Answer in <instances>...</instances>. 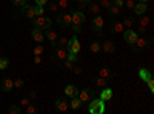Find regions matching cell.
Returning a JSON list of instances; mask_svg holds the SVG:
<instances>
[{"label":"cell","mask_w":154,"mask_h":114,"mask_svg":"<svg viewBox=\"0 0 154 114\" xmlns=\"http://www.w3.org/2000/svg\"><path fill=\"white\" fill-rule=\"evenodd\" d=\"M112 5L119 6V8L122 9V6H123V0H112Z\"/></svg>","instance_id":"7dc6e473"},{"label":"cell","mask_w":154,"mask_h":114,"mask_svg":"<svg viewBox=\"0 0 154 114\" xmlns=\"http://www.w3.org/2000/svg\"><path fill=\"white\" fill-rule=\"evenodd\" d=\"M77 3H80V5H83V3H89L91 2V0H75Z\"/></svg>","instance_id":"f5cc1de1"},{"label":"cell","mask_w":154,"mask_h":114,"mask_svg":"<svg viewBox=\"0 0 154 114\" xmlns=\"http://www.w3.org/2000/svg\"><path fill=\"white\" fill-rule=\"evenodd\" d=\"M46 5H48L49 12H57V11H59V5H57V3H46Z\"/></svg>","instance_id":"8d00e7d4"},{"label":"cell","mask_w":154,"mask_h":114,"mask_svg":"<svg viewBox=\"0 0 154 114\" xmlns=\"http://www.w3.org/2000/svg\"><path fill=\"white\" fill-rule=\"evenodd\" d=\"M148 46H149V42L145 37H137V40L133 45V49L134 51H139V49H143V48H148Z\"/></svg>","instance_id":"9c48e42d"},{"label":"cell","mask_w":154,"mask_h":114,"mask_svg":"<svg viewBox=\"0 0 154 114\" xmlns=\"http://www.w3.org/2000/svg\"><path fill=\"white\" fill-rule=\"evenodd\" d=\"M89 106H88V111L91 114H103L105 112V102L102 99H91L89 100Z\"/></svg>","instance_id":"6da1fadb"},{"label":"cell","mask_w":154,"mask_h":114,"mask_svg":"<svg viewBox=\"0 0 154 114\" xmlns=\"http://www.w3.org/2000/svg\"><path fill=\"white\" fill-rule=\"evenodd\" d=\"M12 88H14V80L12 79H5L3 83H2V91L3 93H9Z\"/></svg>","instance_id":"ffe728a7"},{"label":"cell","mask_w":154,"mask_h":114,"mask_svg":"<svg viewBox=\"0 0 154 114\" xmlns=\"http://www.w3.org/2000/svg\"><path fill=\"white\" fill-rule=\"evenodd\" d=\"M29 103H31V99H26V97H25V99H22V100H20V105H22L23 108H26Z\"/></svg>","instance_id":"b9f144b4"},{"label":"cell","mask_w":154,"mask_h":114,"mask_svg":"<svg viewBox=\"0 0 154 114\" xmlns=\"http://www.w3.org/2000/svg\"><path fill=\"white\" fill-rule=\"evenodd\" d=\"M79 99H80V102L82 103H88L89 100H91L93 97H94V91L91 90V88H86V90H82V91H79Z\"/></svg>","instance_id":"277c9868"},{"label":"cell","mask_w":154,"mask_h":114,"mask_svg":"<svg viewBox=\"0 0 154 114\" xmlns=\"http://www.w3.org/2000/svg\"><path fill=\"white\" fill-rule=\"evenodd\" d=\"M63 68H66V69H72V62H71V60H68V59H65V60H63Z\"/></svg>","instance_id":"f35d334b"},{"label":"cell","mask_w":154,"mask_h":114,"mask_svg":"<svg viewBox=\"0 0 154 114\" xmlns=\"http://www.w3.org/2000/svg\"><path fill=\"white\" fill-rule=\"evenodd\" d=\"M34 63H35V65H40V63H42L40 56H34Z\"/></svg>","instance_id":"c3c4849f"},{"label":"cell","mask_w":154,"mask_h":114,"mask_svg":"<svg viewBox=\"0 0 154 114\" xmlns=\"http://www.w3.org/2000/svg\"><path fill=\"white\" fill-rule=\"evenodd\" d=\"M143 16V14H142ZM148 25H149V17H140V20H139V26L140 28H146L148 26Z\"/></svg>","instance_id":"4316f807"},{"label":"cell","mask_w":154,"mask_h":114,"mask_svg":"<svg viewBox=\"0 0 154 114\" xmlns=\"http://www.w3.org/2000/svg\"><path fill=\"white\" fill-rule=\"evenodd\" d=\"M9 66V60L6 57H0V69H5Z\"/></svg>","instance_id":"d6a6232c"},{"label":"cell","mask_w":154,"mask_h":114,"mask_svg":"<svg viewBox=\"0 0 154 114\" xmlns=\"http://www.w3.org/2000/svg\"><path fill=\"white\" fill-rule=\"evenodd\" d=\"M112 97V90L111 88H102V93H100V99L103 100V102H108V100Z\"/></svg>","instance_id":"ac0fdd59"},{"label":"cell","mask_w":154,"mask_h":114,"mask_svg":"<svg viewBox=\"0 0 154 114\" xmlns=\"http://www.w3.org/2000/svg\"><path fill=\"white\" fill-rule=\"evenodd\" d=\"M12 3L17 5V6H23L25 3H26V0H12Z\"/></svg>","instance_id":"bcb514c9"},{"label":"cell","mask_w":154,"mask_h":114,"mask_svg":"<svg viewBox=\"0 0 154 114\" xmlns=\"http://www.w3.org/2000/svg\"><path fill=\"white\" fill-rule=\"evenodd\" d=\"M137 32L136 31H133V29H125L123 31V39H125V42L126 43H130V45H134V42L137 40Z\"/></svg>","instance_id":"52a82bcc"},{"label":"cell","mask_w":154,"mask_h":114,"mask_svg":"<svg viewBox=\"0 0 154 114\" xmlns=\"http://www.w3.org/2000/svg\"><path fill=\"white\" fill-rule=\"evenodd\" d=\"M89 49H91L93 54H99V53L102 51V48H100V43H99V42H93L91 46H89Z\"/></svg>","instance_id":"d4e9b609"},{"label":"cell","mask_w":154,"mask_h":114,"mask_svg":"<svg viewBox=\"0 0 154 114\" xmlns=\"http://www.w3.org/2000/svg\"><path fill=\"white\" fill-rule=\"evenodd\" d=\"M65 94H66L68 97H74V96L79 94V88H77L75 85H66V88H65Z\"/></svg>","instance_id":"d6986e66"},{"label":"cell","mask_w":154,"mask_h":114,"mask_svg":"<svg viewBox=\"0 0 154 114\" xmlns=\"http://www.w3.org/2000/svg\"><path fill=\"white\" fill-rule=\"evenodd\" d=\"M23 83H25L23 79H16V80H14V86H16V88H22Z\"/></svg>","instance_id":"ee69618b"},{"label":"cell","mask_w":154,"mask_h":114,"mask_svg":"<svg viewBox=\"0 0 154 114\" xmlns=\"http://www.w3.org/2000/svg\"><path fill=\"white\" fill-rule=\"evenodd\" d=\"M45 31H46V32H45V37L51 42V45H54V46H56V45H57V37H59V35H57V32H56V31H53V29H49V28H48V29H45Z\"/></svg>","instance_id":"5bb4252c"},{"label":"cell","mask_w":154,"mask_h":114,"mask_svg":"<svg viewBox=\"0 0 154 114\" xmlns=\"http://www.w3.org/2000/svg\"><path fill=\"white\" fill-rule=\"evenodd\" d=\"M66 51L68 53H74V54H79L80 53V42L77 40V37H71V40L66 42Z\"/></svg>","instance_id":"7a4b0ae2"},{"label":"cell","mask_w":154,"mask_h":114,"mask_svg":"<svg viewBox=\"0 0 154 114\" xmlns=\"http://www.w3.org/2000/svg\"><path fill=\"white\" fill-rule=\"evenodd\" d=\"M97 75H100V77H105V79H108V80H109V77L112 75V72H111L108 68L102 66V68H99V71H97Z\"/></svg>","instance_id":"603a6c76"},{"label":"cell","mask_w":154,"mask_h":114,"mask_svg":"<svg viewBox=\"0 0 154 114\" xmlns=\"http://www.w3.org/2000/svg\"><path fill=\"white\" fill-rule=\"evenodd\" d=\"M133 23H134V20H133V19H130V17H126V19L122 22V25L125 26V29H130V28H133Z\"/></svg>","instance_id":"83f0119b"},{"label":"cell","mask_w":154,"mask_h":114,"mask_svg":"<svg viewBox=\"0 0 154 114\" xmlns=\"http://www.w3.org/2000/svg\"><path fill=\"white\" fill-rule=\"evenodd\" d=\"M35 3H37V5H42V6H45V5L48 3V0H35Z\"/></svg>","instance_id":"681fc988"},{"label":"cell","mask_w":154,"mask_h":114,"mask_svg":"<svg viewBox=\"0 0 154 114\" xmlns=\"http://www.w3.org/2000/svg\"><path fill=\"white\" fill-rule=\"evenodd\" d=\"M56 109L60 111V112H66L69 109V102H68L65 97H59L56 100Z\"/></svg>","instance_id":"8992f818"},{"label":"cell","mask_w":154,"mask_h":114,"mask_svg":"<svg viewBox=\"0 0 154 114\" xmlns=\"http://www.w3.org/2000/svg\"><path fill=\"white\" fill-rule=\"evenodd\" d=\"M146 9H148V5H146L145 2H139V3H136V5H134V11H136V14H137V16L145 14Z\"/></svg>","instance_id":"2e32d148"},{"label":"cell","mask_w":154,"mask_h":114,"mask_svg":"<svg viewBox=\"0 0 154 114\" xmlns=\"http://www.w3.org/2000/svg\"><path fill=\"white\" fill-rule=\"evenodd\" d=\"M89 9H91L93 14H99L102 8H100V5H99V3H91V5H89Z\"/></svg>","instance_id":"f546056e"},{"label":"cell","mask_w":154,"mask_h":114,"mask_svg":"<svg viewBox=\"0 0 154 114\" xmlns=\"http://www.w3.org/2000/svg\"><path fill=\"white\" fill-rule=\"evenodd\" d=\"M34 11H35V16H43V14H45V8H43L42 5H37V6L34 8Z\"/></svg>","instance_id":"836d02e7"},{"label":"cell","mask_w":154,"mask_h":114,"mask_svg":"<svg viewBox=\"0 0 154 114\" xmlns=\"http://www.w3.org/2000/svg\"><path fill=\"white\" fill-rule=\"evenodd\" d=\"M57 42H59V46H66L68 39H66L65 35H60V37H57Z\"/></svg>","instance_id":"d590c367"},{"label":"cell","mask_w":154,"mask_h":114,"mask_svg":"<svg viewBox=\"0 0 154 114\" xmlns=\"http://www.w3.org/2000/svg\"><path fill=\"white\" fill-rule=\"evenodd\" d=\"M108 11H109V14H111L112 17H116V16H119V14H120V8H119V6H116V5H111V6L108 8Z\"/></svg>","instance_id":"484cf974"},{"label":"cell","mask_w":154,"mask_h":114,"mask_svg":"<svg viewBox=\"0 0 154 114\" xmlns=\"http://www.w3.org/2000/svg\"><path fill=\"white\" fill-rule=\"evenodd\" d=\"M66 56H68V51H66V49L65 48H63V46H59L57 49H56V53H54V56H53V60L54 62H63V60H65L66 59Z\"/></svg>","instance_id":"ba28073f"},{"label":"cell","mask_w":154,"mask_h":114,"mask_svg":"<svg viewBox=\"0 0 154 114\" xmlns=\"http://www.w3.org/2000/svg\"><path fill=\"white\" fill-rule=\"evenodd\" d=\"M146 83H148L149 91H151V93H154V80H152V77H151V79H148V80H146Z\"/></svg>","instance_id":"7bdbcfd3"},{"label":"cell","mask_w":154,"mask_h":114,"mask_svg":"<svg viewBox=\"0 0 154 114\" xmlns=\"http://www.w3.org/2000/svg\"><path fill=\"white\" fill-rule=\"evenodd\" d=\"M22 9H23V14H25V17H26V19L34 20V17H37V16H35V11H34V8H32V6H26V5H23V6H22Z\"/></svg>","instance_id":"9a60e30c"},{"label":"cell","mask_w":154,"mask_h":114,"mask_svg":"<svg viewBox=\"0 0 154 114\" xmlns=\"http://www.w3.org/2000/svg\"><path fill=\"white\" fill-rule=\"evenodd\" d=\"M35 96H37V91H34V90H32V91L29 93V99L32 100V99H35Z\"/></svg>","instance_id":"816d5d0a"},{"label":"cell","mask_w":154,"mask_h":114,"mask_svg":"<svg viewBox=\"0 0 154 114\" xmlns=\"http://www.w3.org/2000/svg\"><path fill=\"white\" fill-rule=\"evenodd\" d=\"M100 48H102V51L106 53V54H112L116 51V46H114V43L111 40H105L103 45H100Z\"/></svg>","instance_id":"4fadbf2b"},{"label":"cell","mask_w":154,"mask_h":114,"mask_svg":"<svg viewBox=\"0 0 154 114\" xmlns=\"http://www.w3.org/2000/svg\"><path fill=\"white\" fill-rule=\"evenodd\" d=\"M59 9L62 8V9H65V8H68L69 5H71V0H59Z\"/></svg>","instance_id":"1f68e13d"},{"label":"cell","mask_w":154,"mask_h":114,"mask_svg":"<svg viewBox=\"0 0 154 114\" xmlns=\"http://www.w3.org/2000/svg\"><path fill=\"white\" fill-rule=\"evenodd\" d=\"M99 5H100V8H106V9H108V8L112 5V0H100Z\"/></svg>","instance_id":"e575fe53"},{"label":"cell","mask_w":154,"mask_h":114,"mask_svg":"<svg viewBox=\"0 0 154 114\" xmlns=\"http://www.w3.org/2000/svg\"><path fill=\"white\" fill-rule=\"evenodd\" d=\"M57 23L62 25V26H69V25L72 23V22H71V14H59Z\"/></svg>","instance_id":"7c38bea8"},{"label":"cell","mask_w":154,"mask_h":114,"mask_svg":"<svg viewBox=\"0 0 154 114\" xmlns=\"http://www.w3.org/2000/svg\"><path fill=\"white\" fill-rule=\"evenodd\" d=\"M66 59H68V60H71V62H75V60H77V54H74V53H68Z\"/></svg>","instance_id":"f6af8a7d"},{"label":"cell","mask_w":154,"mask_h":114,"mask_svg":"<svg viewBox=\"0 0 154 114\" xmlns=\"http://www.w3.org/2000/svg\"><path fill=\"white\" fill-rule=\"evenodd\" d=\"M134 0H126V2H123V6H126V8H130V9H133L134 8Z\"/></svg>","instance_id":"60d3db41"},{"label":"cell","mask_w":154,"mask_h":114,"mask_svg":"<svg viewBox=\"0 0 154 114\" xmlns=\"http://www.w3.org/2000/svg\"><path fill=\"white\" fill-rule=\"evenodd\" d=\"M139 2H145V3H146V2H148V0H139Z\"/></svg>","instance_id":"db71d44e"},{"label":"cell","mask_w":154,"mask_h":114,"mask_svg":"<svg viewBox=\"0 0 154 114\" xmlns=\"http://www.w3.org/2000/svg\"><path fill=\"white\" fill-rule=\"evenodd\" d=\"M109 29H111L112 32H116V34H120V32L125 31V26H123L120 22H112V23L109 25Z\"/></svg>","instance_id":"e0dca14e"},{"label":"cell","mask_w":154,"mask_h":114,"mask_svg":"<svg viewBox=\"0 0 154 114\" xmlns=\"http://www.w3.org/2000/svg\"><path fill=\"white\" fill-rule=\"evenodd\" d=\"M72 71H74L75 74H80V72H82V68H80V66H72Z\"/></svg>","instance_id":"f907efd6"},{"label":"cell","mask_w":154,"mask_h":114,"mask_svg":"<svg viewBox=\"0 0 154 114\" xmlns=\"http://www.w3.org/2000/svg\"><path fill=\"white\" fill-rule=\"evenodd\" d=\"M80 105H82V102H80V99H79V97H77V96L71 97V102H69L71 109H79V108H80Z\"/></svg>","instance_id":"cb8c5ba5"},{"label":"cell","mask_w":154,"mask_h":114,"mask_svg":"<svg viewBox=\"0 0 154 114\" xmlns=\"http://www.w3.org/2000/svg\"><path fill=\"white\" fill-rule=\"evenodd\" d=\"M139 77L142 79L143 82H146L148 79H151V77H152V74H151L148 69H145V68H140V69H139Z\"/></svg>","instance_id":"7402d4cb"},{"label":"cell","mask_w":154,"mask_h":114,"mask_svg":"<svg viewBox=\"0 0 154 114\" xmlns=\"http://www.w3.org/2000/svg\"><path fill=\"white\" fill-rule=\"evenodd\" d=\"M26 112H28V114H35V112H37V108H35L34 105L29 103V105L26 106Z\"/></svg>","instance_id":"ab89813d"},{"label":"cell","mask_w":154,"mask_h":114,"mask_svg":"<svg viewBox=\"0 0 154 114\" xmlns=\"http://www.w3.org/2000/svg\"><path fill=\"white\" fill-rule=\"evenodd\" d=\"M69 26H71V29H72L74 32H80V31H82V25H75V23H71Z\"/></svg>","instance_id":"74e56055"},{"label":"cell","mask_w":154,"mask_h":114,"mask_svg":"<svg viewBox=\"0 0 154 114\" xmlns=\"http://www.w3.org/2000/svg\"><path fill=\"white\" fill-rule=\"evenodd\" d=\"M71 22L75 23V25H83L85 23V14L80 11H75L71 14Z\"/></svg>","instance_id":"8fae6325"},{"label":"cell","mask_w":154,"mask_h":114,"mask_svg":"<svg viewBox=\"0 0 154 114\" xmlns=\"http://www.w3.org/2000/svg\"><path fill=\"white\" fill-rule=\"evenodd\" d=\"M8 111H9V114H20L22 112V108L17 106V105H11Z\"/></svg>","instance_id":"4dcf8cb0"},{"label":"cell","mask_w":154,"mask_h":114,"mask_svg":"<svg viewBox=\"0 0 154 114\" xmlns=\"http://www.w3.org/2000/svg\"><path fill=\"white\" fill-rule=\"evenodd\" d=\"M43 46H42V43H38L37 46H34V49H32V53H34V56H40V54H43Z\"/></svg>","instance_id":"f1b7e54d"},{"label":"cell","mask_w":154,"mask_h":114,"mask_svg":"<svg viewBox=\"0 0 154 114\" xmlns=\"http://www.w3.org/2000/svg\"><path fill=\"white\" fill-rule=\"evenodd\" d=\"M93 82H94V85L99 86V88H105V86L108 85V79L100 77V75H97V77H93Z\"/></svg>","instance_id":"44dd1931"},{"label":"cell","mask_w":154,"mask_h":114,"mask_svg":"<svg viewBox=\"0 0 154 114\" xmlns=\"http://www.w3.org/2000/svg\"><path fill=\"white\" fill-rule=\"evenodd\" d=\"M34 25H35V28L45 31V29H48L51 26V20L48 17H43V16H37L35 20H34Z\"/></svg>","instance_id":"3957f363"},{"label":"cell","mask_w":154,"mask_h":114,"mask_svg":"<svg viewBox=\"0 0 154 114\" xmlns=\"http://www.w3.org/2000/svg\"><path fill=\"white\" fill-rule=\"evenodd\" d=\"M102 28H103V19H102L99 14H96V17L91 22V29L97 34H102Z\"/></svg>","instance_id":"5b68a950"},{"label":"cell","mask_w":154,"mask_h":114,"mask_svg":"<svg viewBox=\"0 0 154 114\" xmlns=\"http://www.w3.org/2000/svg\"><path fill=\"white\" fill-rule=\"evenodd\" d=\"M31 37H32V40H34V42H37V43L45 42V34H43V31H42V29H38V28H35V29H32V31H31Z\"/></svg>","instance_id":"30bf717a"}]
</instances>
